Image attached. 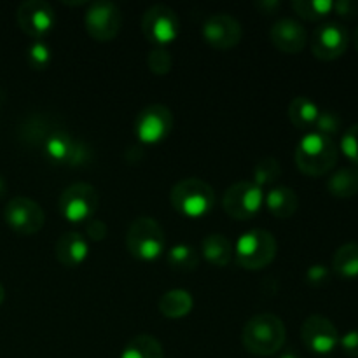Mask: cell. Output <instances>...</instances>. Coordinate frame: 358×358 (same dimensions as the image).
I'll use <instances>...</instances> for the list:
<instances>
[{
    "mask_svg": "<svg viewBox=\"0 0 358 358\" xmlns=\"http://www.w3.org/2000/svg\"><path fill=\"white\" fill-rule=\"evenodd\" d=\"M2 100H3V93H2V91H0V103H2Z\"/></svg>",
    "mask_w": 358,
    "mask_h": 358,
    "instance_id": "42",
    "label": "cell"
},
{
    "mask_svg": "<svg viewBox=\"0 0 358 358\" xmlns=\"http://www.w3.org/2000/svg\"><path fill=\"white\" fill-rule=\"evenodd\" d=\"M121 358H164V350L154 336H135L122 350Z\"/></svg>",
    "mask_w": 358,
    "mask_h": 358,
    "instance_id": "25",
    "label": "cell"
},
{
    "mask_svg": "<svg viewBox=\"0 0 358 358\" xmlns=\"http://www.w3.org/2000/svg\"><path fill=\"white\" fill-rule=\"evenodd\" d=\"M339 346L348 357H358V331H350L345 336H339Z\"/></svg>",
    "mask_w": 358,
    "mask_h": 358,
    "instance_id": "35",
    "label": "cell"
},
{
    "mask_svg": "<svg viewBox=\"0 0 358 358\" xmlns=\"http://www.w3.org/2000/svg\"><path fill=\"white\" fill-rule=\"evenodd\" d=\"M27 59H28V65H30L31 69L35 70L45 69L52 59L51 48H49L44 41H35L34 44L28 48Z\"/></svg>",
    "mask_w": 358,
    "mask_h": 358,
    "instance_id": "30",
    "label": "cell"
},
{
    "mask_svg": "<svg viewBox=\"0 0 358 358\" xmlns=\"http://www.w3.org/2000/svg\"><path fill=\"white\" fill-rule=\"evenodd\" d=\"M287 331L282 318L271 313L255 315L245 324L241 341L245 350L252 355L271 357L282 350Z\"/></svg>",
    "mask_w": 358,
    "mask_h": 358,
    "instance_id": "1",
    "label": "cell"
},
{
    "mask_svg": "<svg viewBox=\"0 0 358 358\" xmlns=\"http://www.w3.org/2000/svg\"><path fill=\"white\" fill-rule=\"evenodd\" d=\"M264 198V189L255 185L254 182L240 180L231 185L224 194V212L234 220H248L261 212Z\"/></svg>",
    "mask_w": 358,
    "mask_h": 358,
    "instance_id": "7",
    "label": "cell"
},
{
    "mask_svg": "<svg viewBox=\"0 0 358 358\" xmlns=\"http://www.w3.org/2000/svg\"><path fill=\"white\" fill-rule=\"evenodd\" d=\"M42 149L52 163L70 168L83 166L91 157L87 147L63 129H55V131L48 133L42 142Z\"/></svg>",
    "mask_w": 358,
    "mask_h": 358,
    "instance_id": "9",
    "label": "cell"
},
{
    "mask_svg": "<svg viewBox=\"0 0 358 358\" xmlns=\"http://www.w3.org/2000/svg\"><path fill=\"white\" fill-rule=\"evenodd\" d=\"M16 20L24 34L35 41H42L52 30L56 17L52 7L44 0H27L17 7Z\"/></svg>",
    "mask_w": 358,
    "mask_h": 358,
    "instance_id": "14",
    "label": "cell"
},
{
    "mask_svg": "<svg viewBox=\"0 0 358 358\" xmlns=\"http://www.w3.org/2000/svg\"><path fill=\"white\" fill-rule=\"evenodd\" d=\"M301 338H303L304 346L318 355H327L334 352L336 346L339 345L338 329L329 318L322 315H311L304 320L301 327Z\"/></svg>",
    "mask_w": 358,
    "mask_h": 358,
    "instance_id": "15",
    "label": "cell"
},
{
    "mask_svg": "<svg viewBox=\"0 0 358 358\" xmlns=\"http://www.w3.org/2000/svg\"><path fill=\"white\" fill-rule=\"evenodd\" d=\"M334 13L343 20H355L358 16V2L355 0H339L334 2Z\"/></svg>",
    "mask_w": 358,
    "mask_h": 358,
    "instance_id": "34",
    "label": "cell"
},
{
    "mask_svg": "<svg viewBox=\"0 0 358 358\" xmlns=\"http://www.w3.org/2000/svg\"><path fill=\"white\" fill-rule=\"evenodd\" d=\"M84 23H86V30L91 38L98 42H110L121 31L122 14L115 3L108 2V0H100V2L91 3L86 17H84Z\"/></svg>",
    "mask_w": 358,
    "mask_h": 358,
    "instance_id": "12",
    "label": "cell"
},
{
    "mask_svg": "<svg viewBox=\"0 0 358 358\" xmlns=\"http://www.w3.org/2000/svg\"><path fill=\"white\" fill-rule=\"evenodd\" d=\"M192 306H194V301H192L191 294L184 289L168 290L159 299L161 315L170 318V320H178V318L187 317L192 311Z\"/></svg>",
    "mask_w": 358,
    "mask_h": 358,
    "instance_id": "21",
    "label": "cell"
},
{
    "mask_svg": "<svg viewBox=\"0 0 358 358\" xmlns=\"http://www.w3.org/2000/svg\"><path fill=\"white\" fill-rule=\"evenodd\" d=\"M203 257L217 268H226L234 257V248L224 234H208L201 243Z\"/></svg>",
    "mask_w": 358,
    "mask_h": 358,
    "instance_id": "20",
    "label": "cell"
},
{
    "mask_svg": "<svg viewBox=\"0 0 358 358\" xmlns=\"http://www.w3.org/2000/svg\"><path fill=\"white\" fill-rule=\"evenodd\" d=\"M353 44H355V49L358 51V27L355 28V34H353Z\"/></svg>",
    "mask_w": 358,
    "mask_h": 358,
    "instance_id": "40",
    "label": "cell"
},
{
    "mask_svg": "<svg viewBox=\"0 0 358 358\" xmlns=\"http://www.w3.org/2000/svg\"><path fill=\"white\" fill-rule=\"evenodd\" d=\"M329 276H331V271L327 266L315 264L306 271V282L313 287H322L329 282Z\"/></svg>",
    "mask_w": 358,
    "mask_h": 358,
    "instance_id": "33",
    "label": "cell"
},
{
    "mask_svg": "<svg viewBox=\"0 0 358 358\" xmlns=\"http://www.w3.org/2000/svg\"><path fill=\"white\" fill-rule=\"evenodd\" d=\"M292 9L297 16L308 21H318L327 17L334 10L332 0H294Z\"/></svg>",
    "mask_w": 358,
    "mask_h": 358,
    "instance_id": "27",
    "label": "cell"
},
{
    "mask_svg": "<svg viewBox=\"0 0 358 358\" xmlns=\"http://www.w3.org/2000/svg\"><path fill=\"white\" fill-rule=\"evenodd\" d=\"M332 271L346 282L358 278V243H345L336 250Z\"/></svg>",
    "mask_w": 358,
    "mask_h": 358,
    "instance_id": "23",
    "label": "cell"
},
{
    "mask_svg": "<svg viewBox=\"0 0 358 358\" xmlns=\"http://www.w3.org/2000/svg\"><path fill=\"white\" fill-rule=\"evenodd\" d=\"M327 191L334 198L346 199L358 194V166L339 168L327 182Z\"/></svg>",
    "mask_w": 358,
    "mask_h": 358,
    "instance_id": "24",
    "label": "cell"
},
{
    "mask_svg": "<svg viewBox=\"0 0 358 358\" xmlns=\"http://www.w3.org/2000/svg\"><path fill=\"white\" fill-rule=\"evenodd\" d=\"M3 219L7 226L16 233L31 236L44 227L45 213L42 206L27 196H16L9 199L3 210Z\"/></svg>",
    "mask_w": 358,
    "mask_h": 358,
    "instance_id": "10",
    "label": "cell"
},
{
    "mask_svg": "<svg viewBox=\"0 0 358 358\" xmlns=\"http://www.w3.org/2000/svg\"><path fill=\"white\" fill-rule=\"evenodd\" d=\"M173 129V114L168 107L154 103L138 112L135 119V136L142 143H159Z\"/></svg>",
    "mask_w": 358,
    "mask_h": 358,
    "instance_id": "11",
    "label": "cell"
},
{
    "mask_svg": "<svg viewBox=\"0 0 358 358\" xmlns=\"http://www.w3.org/2000/svg\"><path fill=\"white\" fill-rule=\"evenodd\" d=\"M339 149L336 142L322 133L310 131L296 147V164L308 177H322L338 164Z\"/></svg>",
    "mask_w": 358,
    "mask_h": 358,
    "instance_id": "2",
    "label": "cell"
},
{
    "mask_svg": "<svg viewBox=\"0 0 358 358\" xmlns=\"http://www.w3.org/2000/svg\"><path fill=\"white\" fill-rule=\"evenodd\" d=\"M166 262L173 271H194L199 266V254L192 245H175L166 254Z\"/></svg>",
    "mask_w": 358,
    "mask_h": 358,
    "instance_id": "26",
    "label": "cell"
},
{
    "mask_svg": "<svg viewBox=\"0 0 358 358\" xmlns=\"http://www.w3.org/2000/svg\"><path fill=\"white\" fill-rule=\"evenodd\" d=\"M87 254H90L87 240L80 233H76V231L63 233L55 243L56 259L65 268L80 266L87 259Z\"/></svg>",
    "mask_w": 358,
    "mask_h": 358,
    "instance_id": "18",
    "label": "cell"
},
{
    "mask_svg": "<svg viewBox=\"0 0 358 358\" xmlns=\"http://www.w3.org/2000/svg\"><path fill=\"white\" fill-rule=\"evenodd\" d=\"M3 192H6V182H3V178L0 177V198L3 196Z\"/></svg>",
    "mask_w": 358,
    "mask_h": 358,
    "instance_id": "38",
    "label": "cell"
},
{
    "mask_svg": "<svg viewBox=\"0 0 358 358\" xmlns=\"http://www.w3.org/2000/svg\"><path fill=\"white\" fill-rule=\"evenodd\" d=\"M3 299H6V289H3V285L0 283V304L3 303Z\"/></svg>",
    "mask_w": 358,
    "mask_h": 358,
    "instance_id": "39",
    "label": "cell"
},
{
    "mask_svg": "<svg viewBox=\"0 0 358 358\" xmlns=\"http://www.w3.org/2000/svg\"><path fill=\"white\" fill-rule=\"evenodd\" d=\"M282 358H297V357L294 355V353H285V355H283Z\"/></svg>",
    "mask_w": 358,
    "mask_h": 358,
    "instance_id": "41",
    "label": "cell"
},
{
    "mask_svg": "<svg viewBox=\"0 0 358 358\" xmlns=\"http://www.w3.org/2000/svg\"><path fill=\"white\" fill-rule=\"evenodd\" d=\"M350 45V34L345 24L341 23H324L313 31L311 37V51L318 59L332 62L341 58Z\"/></svg>",
    "mask_w": 358,
    "mask_h": 358,
    "instance_id": "13",
    "label": "cell"
},
{
    "mask_svg": "<svg viewBox=\"0 0 358 358\" xmlns=\"http://www.w3.org/2000/svg\"><path fill=\"white\" fill-rule=\"evenodd\" d=\"M282 178V164L276 157L266 156L257 163L254 170V184L261 189L276 184Z\"/></svg>",
    "mask_w": 358,
    "mask_h": 358,
    "instance_id": "28",
    "label": "cell"
},
{
    "mask_svg": "<svg viewBox=\"0 0 358 358\" xmlns=\"http://www.w3.org/2000/svg\"><path fill=\"white\" fill-rule=\"evenodd\" d=\"M257 9H261L262 13L271 14L273 10H278L280 9V2H262V3H257Z\"/></svg>",
    "mask_w": 358,
    "mask_h": 358,
    "instance_id": "37",
    "label": "cell"
},
{
    "mask_svg": "<svg viewBox=\"0 0 358 358\" xmlns=\"http://www.w3.org/2000/svg\"><path fill=\"white\" fill-rule=\"evenodd\" d=\"M315 129H317V133H322V135L332 138L341 129V117L334 112H320Z\"/></svg>",
    "mask_w": 358,
    "mask_h": 358,
    "instance_id": "32",
    "label": "cell"
},
{
    "mask_svg": "<svg viewBox=\"0 0 358 358\" xmlns=\"http://www.w3.org/2000/svg\"><path fill=\"white\" fill-rule=\"evenodd\" d=\"M320 112L318 105L306 96H296L289 105L290 122L299 129L315 128Z\"/></svg>",
    "mask_w": 358,
    "mask_h": 358,
    "instance_id": "22",
    "label": "cell"
},
{
    "mask_svg": "<svg viewBox=\"0 0 358 358\" xmlns=\"http://www.w3.org/2000/svg\"><path fill=\"white\" fill-rule=\"evenodd\" d=\"M171 206L189 219H201L212 212L215 192L208 182L201 178H184L177 182L170 194Z\"/></svg>",
    "mask_w": 358,
    "mask_h": 358,
    "instance_id": "3",
    "label": "cell"
},
{
    "mask_svg": "<svg viewBox=\"0 0 358 358\" xmlns=\"http://www.w3.org/2000/svg\"><path fill=\"white\" fill-rule=\"evenodd\" d=\"M271 42L276 49L287 55H297L308 44V34L299 21L282 17L271 27Z\"/></svg>",
    "mask_w": 358,
    "mask_h": 358,
    "instance_id": "17",
    "label": "cell"
},
{
    "mask_svg": "<svg viewBox=\"0 0 358 358\" xmlns=\"http://www.w3.org/2000/svg\"><path fill=\"white\" fill-rule=\"evenodd\" d=\"M278 252V243L275 236L266 229H252L241 234L234 245V257L236 262L245 269L266 268L271 264Z\"/></svg>",
    "mask_w": 358,
    "mask_h": 358,
    "instance_id": "5",
    "label": "cell"
},
{
    "mask_svg": "<svg viewBox=\"0 0 358 358\" xmlns=\"http://www.w3.org/2000/svg\"><path fill=\"white\" fill-rule=\"evenodd\" d=\"M339 150H341L355 166H358V122L350 126V128L343 133Z\"/></svg>",
    "mask_w": 358,
    "mask_h": 358,
    "instance_id": "31",
    "label": "cell"
},
{
    "mask_svg": "<svg viewBox=\"0 0 358 358\" xmlns=\"http://www.w3.org/2000/svg\"><path fill=\"white\" fill-rule=\"evenodd\" d=\"M142 31L156 48H164L180 35V20L171 7L164 3L149 7L142 17Z\"/></svg>",
    "mask_w": 358,
    "mask_h": 358,
    "instance_id": "8",
    "label": "cell"
},
{
    "mask_svg": "<svg viewBox=\"0 0 358 358\" xmlns=\"http://www.w3.org/2000/svg\"><path fill=\"white\" fill-rule=\"evenodd\" d=\"M107 233H108L107 226H105V222H101V220L91 219L90 222H86V234L87 238H91L93 241L105 240Z\"/></svg>",
    "mask_w": 358,
    "mask_h": 358,
    "instance_id": "36",
    "label": "cell"
},
{
    "mask_svg": "<svg viewBox=\"0 0 358 358\" xmlns=\"http://www.w3.org/2000/svg\"><path fill=\"white\" fill-rule=\"evenodd\" d=\"M126 247L129 254L138 261H156L166 248V234L157 220L150 217H138L129 224L126 233Z\"/></svg>",
    "mask_w": 358,
    "mask_h": 358,
    "instance_id": "4",
    "label": "cell"
},
{
    "mask_svg": "<svg viewBox=\"0 0 358 358\" xmlns=\"http://www.w3.org/2000/svg\"><path fill=\"white\" fill-rule=\"evenodd\" d=\"M241 35H243V30H241L240 21L226 13L212 14L203 24L205 42L210 48L220 49V51L236 48L241 41Z\"/></svg>",
    "mask_w": 358,
    "mask_h": 358,
    "instance_id": "16",
    "label": "cell"
},
{
    "mask_svg": "<svg viewBox=\"0 0 358 358\" xmlns=\"http://www.w3.org/2000/svg\"><path fill=\"white\" fill-rule=\"evenodd\" d=\"M147 65L154 76H166L170 73L171 66H173V59L168 49L164 48H154L147 56Z\"/></svg>",
    "mask_w": 358,
    "mask_h": 358,
    "instance_id": "29",
    "label": "cell"
},
{
    "mask_svg": "<svg viewBox=\"0 0 358 358\" xmlns=\"http://www.w3.org/2000/svg\"><path fill=\"white\" fill-rule=\"evenodd\" d=\"M98 205H100L98 191L86 182H76L69 185L59 196V212L70 224L90 222L91 219H94Z\"/></svg>",
    "mask_w": 358,
    "mask_h": 358,
    "instance_id": "6",
    "label": "cell"
},
{
    "mask_svg": "<svg viewBox=\"0 0 358 358\" xmlns=\"http://www.w3.org/2000/svg\"><path fill=\"white\" fill-rule=\"evenodd\" d=\"M264 205L276 219H290L299 208V196L287 185H276L266 194Z\"/></svg>",
    "mask_w": 358,
    "mask_h": 358,
    "instance_id": "19",
    "label": "cell"
}]
</instances>
